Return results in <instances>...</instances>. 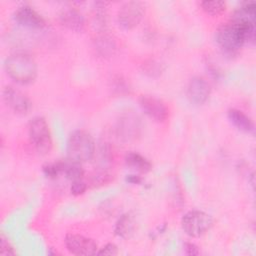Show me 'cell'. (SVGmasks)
Wrapping results in <instances>:
<instances>
[{"label":"cell","instance_id":"6da1fadb","mask_svg":"<svg viewBox=\"0 0 256 256\" xmlns=\"http://www.w3.org/2000/svg\"><path fill=\"white\" fill-rule=\"evenodd\" d=\"M4 68L7 75L21 85L30 84L37 77V65L34 59L24 52H15L9 55L5 59Z\"/></svg>","mask_w":256,"mask_h":256},{"label":"cell","instance_id":"7a4b0ae2","mask_svg":"<svg viewBox=\"0 0 256 256\" xmlns=\"http://www.w3.org/2000/svg\"><path fill=\"white\" fill-rule=\"evenodd\" d=\"M66 150L68 159L79 163L87 162L95 155V142L88 132L76 130L69 135Z\"/></svg>","mask_w":256,"mask_h":256},{"label":"cell","instance_id":"3957f363","mask_svg":"<svg viewBox=\"0 0 256 256\" xmlns=\"http://www.w3.org/2000/svg\"><path fill=\"white\" fill-rule=\"evenodd\" d=\"M216 42L227 54L233 55L245 44L241 28L234 22L221 25L216 31Z\"/></svg>","mask_w":256,"mask_h":256},{"label":"cell","instance_id":"277c9868","mask_svg":"<svg viewBox=\"0 0 256 256\" xmlns=\"http://www.w3.org/2000/svg\"><path fill=\"white\" fill-rule=\"evenodd\" d=\"M28 135L38 153L44 155L50 152L52 138L48 123L44 117L36 116L29 121Z\"/></svg>","mask_w":256,"mask_h":256},{"label":"cell","instance_id":"5b68a950","mask_svg":"<svg viewBox=\"0 0 256 256\" xmlns=\"http://www.w3.org/2000/svg\"><path fill=\"white\" fill-rule=\"evenodd\" d=\"M212 217L201 210L188 211L181 219V227L183 231L193 238L204 235L212 227Z\"/></svg>","mask_w":256,"mask_h":256},{"label":"cell","instance_id":"8992f818","mask_svg":"<svg viewBox=\"0 0 256 256\" xmlns=\"http://www.w3.org/2000/svg\"><path fill=\"white\" fill-rule=\"evenodd\" d=\"M141 118L134 112L128 111L120 115L117 120L115 132L119 140L131 142L137 140L142 133Z\"/></svg>","mask_w":256,"mask_h":256},{"label":"cell","instance_id":"52a82bcc","mask_svg":"<svg viewBox=\"0 0 256 256\" xmlns=\"http://www.w3.org/2000/svg\"><path fill=\"white\" fill-rule=\"evenodd\" d=\"M145 13V6L139 1H129L124 3L118 10L117 21L119 26L125 30L136 27L142 20Z\"/></svg>","mask_w":256,"mask_h":256},{"label":"cell","instance_id":"ba28073f","mask_svg":"<svg viewBox=\"0 0 256 256\" xmlns=\"http://www.w3.org/2000/svg\"><path fill=\"white\" fill-rule=\"evenodd\" d=\"M66 249L73 255H95L98 252L97 243L89 237L69 233L65 236L64 240Z\"/></svg>","mask_w":256,"mask_h":256},{"label":"cell","instance_id":"9c48e42d","mask_svg":"<svg viewBox=\"0 0 256 256\" xmlns=\"http://www.w3.org/2000/svg\"><path fill=\"white\" fill-rule=\"evenodd\" d=\"M139 105L144 113L156 122H164L169 116L166 104L159 98L151 95H141Z\"/></svg>","mask_w":256,"mask_h":256},{"label":"cell","instance_id":"30bf717a","mask_svg":"<svg viewBox=\"0 0 256 256\" xmlns=\"http://www.w3.org/2000/svg\"><path fill=\"white\" fill-rule=\"evenodd\" d=\"M3 100L8 107L19 114L28 113L32 106L30 99L22 91L12 86H6L3 89Z\"/></svg>","mask_w":256,"mask_h":256},{"label":"cell","instance_id":"8fae6325","mask_svg":"<svg viewBox=\"0 0 256 256\" xmlns=\"http://www.w3.org/2000/svg\"><path fill=\"white\" fill-rule=\"evenodd\" d=\"M186 93L191 103L195 105H202L208 100L210 96L211 86L205 78L201 76H195L190 79Z\"/></svg>","mask_w":256,"mask_h":256},{"label":"cell","instance_id":"7c38bea8","mask_svg":"<svg viewBox=\"0 0 256 256\" xmlns=\"http://www.w3.org/2000/svg\"><path fill=\"white\" fill-rule=\"evenodd\" d=\"M14 20L21 26L31 29H41L45 26L44 18L31 6L23 4L14 11Z\"/></svg>","mask_w":256,"mask_h":256},{"label":"cell","instance_id":"4fadbf2b","mask_svg":"<svg viewBox=\"0 0 256 256\" xmlns=\"http://www.w3.org/2000/svg\"><path fill=\"white\" fill-rule=\"evenodd\" d=\"M59 21L64 27L75 32H81L85 27L83 14L73 7L62 9L59 14Z\"/></svg>","mask_w":256,"mask_h":256},{"label":"cell","instance_id":"5bb4252c","mask_svg":"<svg viewBox=\"0 0 256 256\" xmlns=\"http://www.w3.org/2000/svg\"><path fill=\"white\" fill-rule=\"evenodd\" d=\"M137 222L135 217L131 213H125L121 215L115 223V234L123 239H129L136 231Z\"/></svg>","mask_w":256,"mask_h":256},{"label":"cell","instance_id":"9a60e30c","mask_svg":"<svg viewBox=\"0 0 256 256\" xmlns=\"http://www.w3.org/2000/svg\"><path fill=\"white\" fill-rule=\"evenodd\" d=\"M227 117L231 124L238 130L245 133H251L254 131L253 121L243 111L236 108H231L227 112Z\"/></svg>","mask_w":256,"mask_h":256},{"label":"cell","instance_id":"2e32d148","mask_svg":"<svg viewBox=\"0 0 256 256\" xmlns=\"http://www.w3.org/2000/svg\"><path fill=\"white\" fill-rule=\"evenodd\" d=\"M124 160H125V164L128 167L135 169L138 172L146 173V172L150 171L151 167H152L150 161L137 152H133V151L128 152L125 155Z\"/></svg>","mask_w":256,"mask_h":256},{"label":"cell","instance_id":"e0dca14e","mask_svg":"<svg viewBox=\"0 0 256 256\" xmlns=\"http://www.w3.org/2000/svg\"><path fill=\"white\" fill-rule=\"evenodd\" d=\"M94 47L97 53L102 57H110L116 51V43L114 39L107 34L99 35L94 41Z\"/></svg>","mask_w":256,"mask_h":256},{"label":"cell","instance_id":"ac0fdd59","mask_svg":"<svg viewBox=\"0 0 256 256\" xmlns=\"http://www.w3.org/2000/svg\"><path fill=\"white\" fill-rule=\"evenodd\" d=\"M255 3L247 2L240 6L233 14L232 21L233 22H253L255 23Z\"/></svg>","mask_w":256,"mask_h":256},{"label":"cell","instance_id":"d6986e66","mask_svg":"<svg viewBox=\"0 0 256 256\" xmlns=\"http://www.w3.org/2000/svg\"><path fill=\"white\" fill-rule=\"evenodd\" d=\"M63 173L66 177L72 181L77 179H82L84 176V169L82 168L81 163L72 161L70 159L64 161L63 164Z\"/></svg>","mask_w":256,"mask_h":256},{"label":"cell","instance_id":"ffe728a7","mask_svg":"<svg viewBox=\"0 0 256 256\" xmlns=\"http://www.w3.org/2000/svg\"><path fill=\"white\" fill-rule=\"evenodd\" d=\"M200 6L205 13L212 16L220 15L226 9V3L224 1H219V0H212V1L204 0L200 2Z\"/></svg>","mask_w":256,"mask_h":256},{"label":"cell","instance_id":"44dd1931","mask_svg":"<svg viewBox=\"0 0 256 256\" xmlns=\"http://www.w3.org/2000/svg\"><path fill=\"white\" fill-rule=\"evenodd\" d=\"M64 161H57L53 163H47L43 166V173L46 177L54 179L58 177L60 173H63Z\"/></svg>","mask_w":256,"mask_h":256},{"label":"cell","instance_id":"7402d4cb","mask_svg":"<svg viewBox=\"0 0 256 256\" xmlns=\"http://www.w3.org/2000/svg\"><path fill=\"white\" fill-rule=\"evenodd\" d=\"M163 70H164V67L162 66V64L155 60H150L145 64H143L144 73L151 77L159 76L163 72Z\"/></svg>","mask_w":256,"mask_h":256},{"label":"cell","instance_id":"603a6c76","mask_svg":"<svg viewBox=\"0 0 256 256\" xmlns=\"http://www.w3.org/2000/svg\"><path fill=\"white\" fill-rule=\"evenodd\" d=\"M14 254H15L14 248L11 245V243L9 242L8 238L4 234H1V236H0V255L10 256V255H14Z\"/></svg>","mask_w":256,"mask_h":256},{"label":"cell","instance_id":"cb8c5ba5","mask_svg":"<svg viewBox=\"0 0 256 256\" xmlns=\"http://www.w3.org/2000/svg\"><path fill=\"white\" fill-rule=\"evenodd\" d=\"M86 189H87V184L83 180V178L72 181L70 191L73 195H81L86 191Z\"/></svg>","mask_w":256,"mask_h":256},{"label":"cell","instance_id":"d4e9b609","mask_svg":"<svg viewBox=\"0 0 256 256\" xmlns=\"http://www.w3.org/2000/svg\"><path fill=\"white\" fill-rule=\"evenodd\" d=\"M111 180V175L108 174L105 171H101V172H97L95 173L92 178H91V182L92 184L96 185H103L105 183H108Z\"/></svg>","mask_w":256,"mask_h":256},{"label":"cell","instance_id":"484cf974","mask_svg":"<svg viewBox=\"0 0 256 256\" xmlns=\"http://www.w3.org/2000/svg\"><path fill=\"white\" fill-rule=\"evenodd\" d=\"M99 255H117L118 254V247L114 243H107L105 246L100 248L97 252Z\"/></svg>","mask_w":256,"mask_h":256},{"label":"cell","instance_id":"4316f807","mask_svg":"<svg viewBox=\"0 0 256 256\" xmlns=\"http://www.w3.org/2000/svg\"><path fill=\"white\" fill-rule=\"evenodd\" d=\"M185 253L187 255H198L199 254V249L198 247L191 242H187L185 243Z\"/></svg>","mask_w":256,"mask_h":256},{"label":"cell","instance_id":"83f0119b","mask_svg":"<svg viewBox=\"0 0 256 256\" xmlns=\"http://www.w3.org/2000/svg\"><path fill=\"white\" fill-rule=\"evenodd\" d=\"M127 181H129L133 184H139L142 181V179L139 176H136V175H129L127 177Z\"/></svg>","mask_w":256,"mask_h":256}]
</instances>
